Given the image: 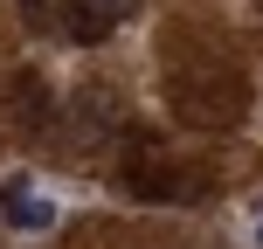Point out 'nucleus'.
Masks as SVG:
<instances>
[{"mask_svg": "<svg viewBox=\"0 0 263 249\" xmlns=\"http://www.w3.org/2000/svg\"><path fill=\"white\" fill-rule=\"evenodd\" d=\"M118 187H125L132 201L173 208V201H201L208 166H194L187 152H173V145L153 139V131H132V139H125V159H118Z\"/></svg>", "mask_w": 263, "mask_h": 249, "instance_id": "1", "label": "nucleus"}, {"mask_svg": "<svg viewBox=\"0 0 263 249\" xmlns=\"http://www.w3.org/2000/svg\"><path fill=\"white\" fill-rule=\"evenodd\" d=\"M139 14V0H55V35L63 42H104L111 28H125Z\"/></svg>", "mask_w": 263, "mask_h": 249, "instance_id": "2", "label": "nucleus"}, {"mask_svg": "<svg viewBox=\"0 0 263 249\" xmlns=\"http://www.w3.org/2000/svg\"><path fill=\"white\" fill-rule=\"evenodd\" d=\"M0 222H7L14 236H49L55 228V201L42 194V187L14 180V187H0Z\"/></svg>", "mask_w": 263, "mask_h": 249, "instance_id": "3", "label": "nucleus"}, {"mask_svg": "<svg viewBox=\"0 0 263 249\" xmlns=\"http://www.w3.org/2000/svg\"><path fill=\"white\" fill-rule=\"evenodd\" d=\"M7 111H14V118H21V125H49V90H42V76H14V90H7Z\"/></svg>", "mask_w": 263, "mask_h": 249, "instance_id": "4", "label": "nucleus"}, {"mask_svg": "<svg viewBox=\"0 0 263 249\" xmlns=\"http://www.w3.org/2000/svg\"><path fill=\"white\" fill-rule=\"evenodd\" d=\"M250 249H263V201L250 208Z\"/></svg>", "mask_w": 263, "mask_h": 249, "instance_id": "5", "label": "nucleus"}, {"mask_svg": "<svg viewBox=\"0 0 263 249\" xmlns=\"http://www.w3.org/2000/svg\"><path fill=\"white\" fill-rule=\"evenodd\" d=\"M28 7V21H49V0H21Z\"/></svg>", "mask_w": 263, "mask_h": 249, "instance_id": "6", "label": "nucleus"}]
</instances>
